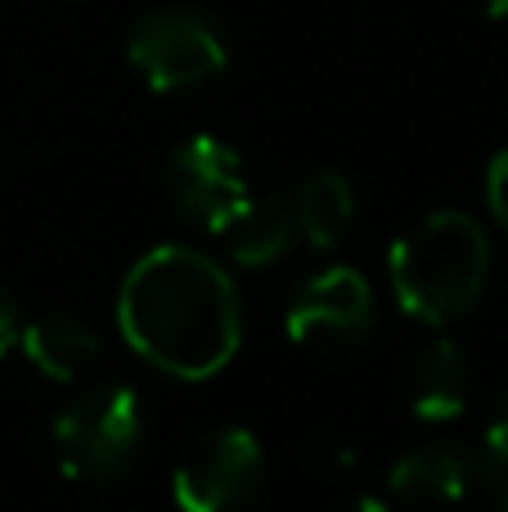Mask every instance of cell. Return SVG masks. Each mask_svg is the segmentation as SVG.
Here are the masks:
<instances>
[{"label":"cell","mask_w":508,"mask_h":512,"mask_svg":"<svg viewBox=\"0 0 508 512\" xmlns=\"http://www.w3.org/2000/svg\"><path fill=\"white\" fill-rule=\"evenodd\" d=\"M167 189L180 212L212 234H221L252 198L239 153L225 140H216V135H189V140H180L171 149Z\"/></svg>","instance_id":"cell-7"},{"label":"cell","mask_w":508,"mask_h":512,"mask_svg":"<svg viewBox=\"0 0 508 512\" xmlns=\"http://www.w3.org/2000/svg\"><path fill=\"white\" fill-rule=\"evenodd\" d=\"M464 504H473L477 512H508V463H495V459L477 463L473 490H468Z\"/></svg>","instance_id":"cell-13"},{"label":"cell","mask_w":508,"mask_h":512,"mask_svg":"<svg viewBox=\"0 0 508 512\" xmlns=\"http://www.w3.org/2000/svg\"><path fill=\"white\" fill-rule=\"evenodd\" d=\"M126 63L153 95H176L221 77L230 63V45L203 9L162 5L135 18L126 36Z\"/></svg>","instance_id":"cell-4"},{"label":"cell","mask_w":508,"mask_h":512,"mask_svg":"<svg viewBox=\"0 0 508 512\" xmlns=\"http://www.w3.org/2000/svg\"><path fill=\"white\" fill-rule=\"evenodd\" d=\"M18 306H14V297H9L5 288H0V360H5L9 351L18 346Z\"/></svg>","instance_id":"cell-16"},{"label":"cell","mask_w":508,"mask_h":512,"mask_svg":"<svg viewBox=\"0 0 508 512\" xmlns=\"http://www.w3.org/2000/svg\"><path fill=\"white\" fill-rule=\"evenodd\" d=\"M486 203H491V216L508 230V149L495 153L491 167H486Z\"/></svg>","instance_id":"cell-14"},{"label":"cell","mask_w":508,"mask_h":512,"mask_svg":"<svg viewBox=\"0 0 508 512\" xmlns=\"http://www.w3.org/2000/svg\"><path fill=\"white\" fill-rule=\"evenodd\" d=\"M473 454H464L459 445H419V450L401 454V459L387 468V486L401 504L423 508V512H446L459 508L473 490L477 477Z\"/></svg>","instance_id":"cell-8"},{"label":"cell","mask_w":508,"mask_h":512,"mask_svg":"<svg viewBox=\"0 0 508 512\" xmlns=\"http://www.w3.org/2000/svg\"><path fill=\"white\" fill-rule=\"evenodd\" d=\"M486 459L508 463V396L500 400V409H495L491 427H486Z\"/></svg>","instance_id":"cell-15"},{"label":"cell","mask_w":508,"mask_h":512,"mask_svg":"<svg viewBox=\"0 0 508 512\" xmlns=\"http://www.w3.org/2000/svg\"><path fill=\"white\" fill-rule=\"evenodd\" d=\"M284 328L320 360H356L378 333L374 283L356 265H329L293 292Z\"/></svg>","instance_id":"cell-5"},{"label":"cell","mask_w":508,"mask_h":512,"mask_svg":"<svg viewBox=\"0 0 508 512\" xmlns=\"http://www.w3.org/2000/svg\"><path fill=\"white\" fill-rule=\"evenodd\" d=\"M18 346H23L27 364L50 382H77L99 360V333L90 319L68 315V310H50V315L32 319L18 328Z\"/></svg>","instance_id":"cell-10"},{"label":"cell","mask_w":508,"mask_h":512,"mask_svg":"<svg viewBox=\"0 0 508 512\" xmlns=\"http://www.w3.org/2000/svg\"><path fill=\"white\" fill-rule=\"evenodd\" d=\"M225 248L230 261L243 270H270L279 265L297 243V221H293V203L284 198H248L239 216L225 225Z\"/></svg>","instance_id":"cell-11"},{"label":"cell","mask_w":508,"mask_h":512,"mask_svg":"<svg viewBox=\"0 0 508 512\" xmlns=\"http://www.w3.org/2000/svg\"><path fill=\"white\" fill-rule=\"evenodd\" d=\"M387 279L419 324H450L491 279V239L468 212H432L387 252Z\"/></svg>","instance_id":"cell-2"},{"label":"cell","mask_w":508,"mask_h":512,"mask_svg":"<svg viewBox=\"0 0 508 512\" xmlns=\"http://www.w3.org/2000/svg\"><path fill=\"white\" fill-rule=\"evenodd\" d=\"M405 400L423 423H455L473 400V360L455 337H432L414 351L405 373Z\"/></svg>","instance_id":"cell-9"},{"label":"cell","mask_w":508,"mask_h":512,"mask_svg":"<svg viewBox=\"0 0 508 512\" xmlns=\"http://www.w3.org/2000/svg\"><path fill=\"white\" fill-rule=\"evenodd\" d=\"M342 512H392V504H383V499H374V495H365V499H351Z\"/></svg>","instance_id":"cell-17"},{"label":"cell","mask_w":508,"mask_h":512,"mask_svg":"<svg viewBox=\"0 0 508 512\" xmlns=\"http://www.w3.org/2000/svg\"><path fill=\"white\" fill-rule=\"evenodd\" d=\"M117 324L140 360L167 378L203 382L234 360L243 306L234 279L198 248H153L126 270Z\"/></svg>","instance_id":"cell-1"},{"label":"cell","mask_w":508,"mask_h":512,"mask_svg":"<svg viewBox=\"0 0 508 512\" xmlns=\"http://www.w3.org/2000/svg\"><path fill=\"white\" fill-rule=\"evenodd\" d=\"M486 18H495V23H508V0H486Z\"/></svg>","instance_id":"cell-18"},{"label":"cell","mask_w":508,"mask_h":512,"mask_svg":"<svg viewBox=\"0 0 508 512\" xmlns=\"http://www.w3.org/2000/svg\"><path fill=\"white\" fill-rule=\"evenodd\" d=\"M266 477V450L248 427H207L171 468V495L180 512H234L257 495Z\"/></svg>","instance_id":"cell-6"},{"label":"cell","mask_w":508,"mask_h":512,"mask_svg":"<svg viewBox=\"0 0 508 512\" xmlns=\"http://www.w3.org/2000/svg\"><path fill=\"white\" fill-rule=\"evenodd\" d=\"M293 221L311 248H338L356 225V189L342 171H315L293 194Z\"/></svg>","instance_id":"cell-12"},{"label":"cell","mask_w":508,"mask_h":512,"mask_svg":"<svg viewBox=\"0 0 508 512\" xmlns=\"http://www.w3.org/2000/svg\"><path fill=\"white\" fill-rule=\"evenodd\" d=\"M50 436L63 477L113 481L131 468L144 445V405L126 382H95L59 409Z\"/></svg>","instance_id":"cell-3"}]
</instances>
